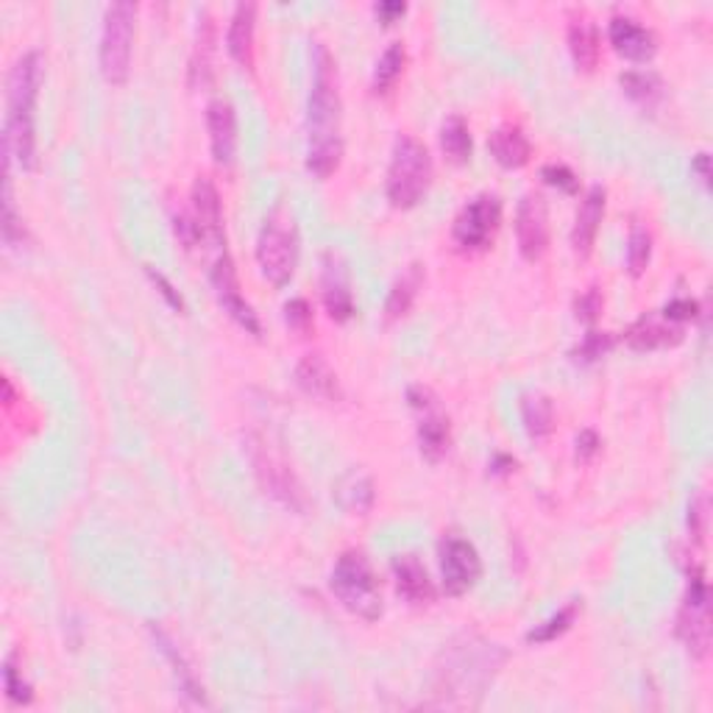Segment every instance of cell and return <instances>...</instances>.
I'll list each match as a JSON object with an SVG mask.
<instances>
[{
	"instance_id": "obj_14",
	"label": "cell",
	"mask_w": 713,
	"mask_h": 713,
	"mask_svg": "<svg viewBox=\"0 0 713 713\" xmlns=\"http://www.w3.org/2000/svg\"><path fill=\"white\" fill-rule=\"evenodd\" d=\"M516 240L527 262H538L549 246L547 198L541 193H527L516 209Z\"/></svg>"
},
{
	"instance_id": "obj_26",
	"label": "cell",
	"mask_w": 713,
	"mask_h": 713,
	"mask_svg": "<svg viewBox=\"0 0 713 713\" xmlns=\"http://www.w3.org/2000/svg\"><path fill=\"white\" fill-rule=\"evenodd\" d=\"M421 284H424V268H421L419 262L407 266L404 271H401V277L393 282V288H390L388 301H385V318L396 321V318H401V315L410 313V307H413V301H415V295H419Z\"/></svg>"
},
{
	"instance_id": "obj_43",
	"label": "cell",
	"mask_w": 713,
	"mask_h": 713,
	"mask_svg": "<svg viewBox=\"0 0 713 713\" xmlns=\"http://www.w3.org/2000/svg\"><path fill=\"white\" fill-rule=\"evenodd\" d=\"M407 12V7L404 3H379L377 7V14L379 18H382V23H393L396 18H401V14Z\"/></svg>"
},
{
	"instance_id": "obj_35",
	"label": "cell",
	"mask_w": 713,
	"mask_h": 713,
	"mask_svg": "<svg viewBox=\"0 0 713 713\" xmlns=\"http://www.w3.org/2000/svg\"><path fill=\"white\" fill-rule=\"evenodd\" d=\"M3 685H7L9 700L18 702V705H29V702L34 700V691H31V685L23 680L20 669L14 667V658H9L7 667H3Z\"/></svg>"
},
{
	"instance_id": "obj_20",
	"label": "cell",
	"mask_w": 713,
	"mask_h": 713,
	"mask_svg": "<svg viewBox=\"0 0 713 713\" xmlns=\"http://www.w3.org/2000/svg\"><path fill=\"white\" fill-rule=\"evenodd\" d=\"M605 187L594 184V187L585 193L583 204L577 209V218H574L572 226V248L577 257H588L594 251L596 235H599V224L605 218Z\"/></svg>"
},
{
	"instance_id": "obj_6",
	"label": "cell",
	"mask_w": 713,
	"mask_h": 713,
	"mask_svg": "<svg viewBox=\"0 0 713 713\" xmlns=\"http://www.w3.org/2000/svg\"><path fill=\"white\" fill-rule=\"evenodd\" d=\"M257 262L262 277L277 288H284L293 279L299 262V229L293 213L284 204H277L262 224L257 237Z\"/></svg>"
},
{
	"instance_id": "obj_2",
	"label": "cell",
	"mask_w": 713,
	"mask_h": 713,
	"mask_svg": "<svg viewBox=\"0 0 713 713\" xmlns=\"http://www.w3.org/2000/svg\"><path fill=\"white\" fill-rule=\"evenodd\" d=\"M505 658V649L488 638L463 636L449 644L435 680V694L443 696L441 705L477 707Z\"/></svg>"
},
{
	"instance_id": "obj_36",
	"label": "cell",
	"mask_w": 713,
	"mask_h": 713,
	"mask_svg": "<svg viewBox=\"0 0 713 713\" xmlns=\"http://www.w3.org/2000/svg\"><path fill=\"white\" fill-rule=\"evenodd\" d=\"M611 346H614V337L607 335V332H588V335L583 337V343L574 348V357L583 363H594L599 360L602 354L611 352Z\"/></svg>"
},
{
	"instance_id": "obj_32",
	"label": "cell",
	"mask_w": 713,
	"mask_h": 713,
	"mask_svg": "<svg viewBox=\"0 0 713 713\" xmlns=\"http://www.w3.org/2000/svg\"><path fill=\"white\" fill-rule=\"evenodd\" d=\"M404 60H407V51L401 42H390V45L385 47V54L379 56L377 62V71H374V93L385 95L393 89V84L399 82L401 71H404Z\"/></svg>"
},
{
	"instance_id": "obj_11",
	"label": "cell",
	"mask_w": 713,
	"mask_h": 713,
	"mask_svg": "<svg viewBox=\"0 0 713 713\" xmlns=\"http://www.w3.org/2000/svg\"><path fill=\"white\" fill-rule=\"evenodd\" d=\"M501 224V198L494 193H479L468 201L454 220V242L463 251H485L494 242Z\"/></svg>"
},
{
	"instance_id": "obj_1",
	"label": "cell",
	"mask_w": 713,
	"mask_h": 713,
	"mask_svg": "<svg viewBox=\"0 0 713 713\" xmlns=\"http://www.w3.org/2000/svg\"><path fill=\"white\" fill-rule=\"evenodd\" d=\"M343 160V100L335 56L324 42L313 47V87L307 104V168L330 179Z\"/></svg>"
},
{
	"instance_id": "obj_24",
	"label": "cell",
	"mask_w": 713,
	"mask_h": 713,
	"mask_svg": "<svg viewBox=\"0 0 713 713\" xmlns=\"http://www.w3.org/2000/svg\"><path fill=\"white\" fill-rule=\"evenodd\" d=\"M253 25H257V7L237 3L226 34V47L231 60L242 67H253Z\"/></svg>"
},
{
	"instance_id": "obj_16",
	"label": "cell",
	"mask_w": 713,
	"mask_h": 713,
	"mask_svg": "<svg viewBox=\"0 0 713 713\" xmlns=\"http://www.w3.org/2000/svg\"><path fill=\"white\" fill-rule=\"evenodd\" d=\"M607 36H611V45H614L616 54L630 62H649L655 56V51H658L652 31L638 23L636 18H630V14L611 18Z\"/></svg>"
},
{
	"instance_id": "obj_33",
	"label": "cell",
	"mask_w": 713,
	"mask_h": 713,
	"mask_svg": "<svg viewBox=\"0 0 713 713\" xmlns=\"http://www.w3.org/2000/svg\"><path fill=\"white\" fill-rule=\"evenodd\" d=\"M580 614V605L577 602H569L566 607H560L558 614L549 616L547 622H541V625L532 627L530 633H527V644H547V641H554L558 636H563V633L569 630V627L574 625V619H577Z\"/></svg>"
},
{
	"instance_id": "obj_3",
	"label": "cell",
	"mask_w": 713,
	"mask_h": 713,
	"mask_svg": "<svg viewBox=\"0 0 713 713\" xmlns=\"http://www.w3.org/2000/svg\"><path fill=\"white\" fill-rule=\"evenodd\" d=\"M42 84V54L25 51L18 56L7 78V118H3V151L7 168L18 162L23 171H36V95Z\"/></svg>"
},
{
	"instance_id": "obj_5",
	"label": "cell",
	"mask_w": 713,
	"mask_h": 713,
	"mask_svg": "<svg viewBox=\"0 0 713 713\" xmlns=\"http://www.w3.org/2000/svg\"><path fill=\"white\" fill-rule=\"evenodd\" d=\"M432 184L430 148L413 134H399L388 165V201L396 209H413Z\"/></svg>"
},
{
	"instance_id": "obj_8",
	"label": "cell",
	"mask_w": 713,
	"mask_h": 713,
	"mask_svg": "<svg viewBox=\"0 0 713 713\" xmlns=\"http://www.w3.org/2000/svg\"><path fill=\"white\" fill-rule=\"evenodd\" d=\"M248 461H251L253 474L262 483V488L273 496L277 501H282L284 507L304 514L307 510V494L304 485L299 483L293 468L288 466L282 454L260 435H248Z\"/></svg>"
},
{
	"instance_id": "obj_15",
	"label": "cell",
	"mask_w": 713,
	"mask_h": 713,
	"mask_svg": "<svg viewBox=\"0 0 713 713\" xmlns=\"http://www.w3.org/2000/svg\"><path fill=\"white\" fill-rule=\"evenodd\" d=\"M321 299L332 321H348L354 315L352 282H348V268L337 251H326L321 257Z\"/></svg>"
},
{
	"instance_id": "obj_12",
	"label": "cell",
	"mask_w": 713,
	"mask_h": 713,
	"mask_svg": "<svg viewBox=\"0 0 713 713\" xmlns=\"http://www.w3.org/2000/svg\"><path fill=\"white\" fill-rule=\"evenodd\" d=\"M437 552H441L443 591L449 596H463L483 577V560H479L477 547L472 541H466V538L446 536Z\"/></svg>"
},
{
	"instance_id": "obj_19",
	"label": "cell",
	"mask_w": 713,
	"mask_h": 713,
	"mask_svg": "<svg viewBox=\"0 0 713 713\" xmlns=\"http://www.w3.org/2000/svg\"><path fill=\"white\" fill-rule=\"evenodd\" d=\"M295 382H299V388L304 390V393L313 396V399H321V401H341L343 399L337 374L332 371V366L326 363V357L318 352L304 354V357H301L299 366H295Z\"/></svg>"
},
{
	"instance_id": "obj_40",
	"label": "cell",
	"mask_w": 713,
	"mask_h": 713,
	"mask_svg": "<svg viewBox=\"0 0 713 713\" xmlns=\"http://www.w3.org/2000/svg\"><path fill=\"white\" fill-rule=\"evenodd\" d=\"M660 315H663V318H667V321H672V324L683 326L685 321L696 318V301H691V299H674V301H669L667 307L660 310Z\"/></svg>"
},
{
	"instance_id": "obj_13",
	"label": "cell",
	"mask_w": 713,
	"mask_h": 713,
	"mask_svg": "<svg viewBox=\"0 0 713 713\" xmlns=\"http://www.w3.org/2000/svg\"><path fill=\"white\" fill-rule=\"evenodd\" d=\"M209 279H213V288L220 301V307H224L246 332H251V335H262L260 315L253 313V307L246 301V295L240 293L235 262H231V257L226 253V248L218 253V260H215L213 266V277Z\"/></svg>"
},
{
	"instance_id": "obj_42",
	"label": "cell",
	"mask_w": 713,
	"mask_h": 713,
	"mask_svg": "<svg viewBox=\"0 0 713 713\" xmlns=\"http://www.w3.org/2000/svg\"><path fill=\"white\" fill-rule=\"evenodd\" d=\"M599 452V435L594 430H583L577 435V461H591Z\"/></svg>"
},
{
	"instance_id": "obj_34",
	"label": "cell",
	"mask_w": 713,
	"mask_h": 713,
	"mask_svg": "<svg viewBox=\"0 0 713 713\" xmlns=\"http://www.w3.org/2000/svg\"><path fill=\"white\" fill-rule=\"evenodd\" d=\"M649 260H652V235H649L647 226L636 224L630 229V237H627V271L633 277H641L647 271Z\"/></svg>"
},
{
	"instance_id": "obj_4",
	"label": "cell",
	"mask_w": 713,
	"mask_h": 713,
	"mask_svg": "<svg viewBox=\"0 0 713 713\" xmlns=\"http://www.w3.org/2000/svg\"><path fill=\"white\" fill-rule=\"evenodd\" d=\"M330 585L337 602L346 611H352L354 616H360L366 622H377L385 614L382 585H379L377 572H374L366 554L357 552V549H348V552H343L337 558Z\"/></svg>"
},
{
	"instance_id": "obj_10",
	"label": "cell",
	"mask_w": 713,
	"mask_h": 713,
	"mask_svg": "<svg viewBox=\"0 0 713 713\" xmlns=\"http://www.w3.org/2000/svg\"><path fill=\"white\" fill-rule=\"evenodd\" d=\"M410 407L419 413V449L430 463L443 461L452 446V424L443 410L441 399L424 385H413L407 390Z\"/></svg>"
},
{
	"instance_id": "obj_28",
	"label": "cell",
	"mask_w": 713,
	"mask_h": 713,
	"mask_svg": "<svg viewBox=\"0 0 713 713\" xmlns=\"http://www.w3.org/2000/svg\"><path fill=\"white\" fill-rule=\"evenodd\" d=\"M521 421H525L527 435L541 441L554 430V404L541 390H530L521 396Z\"/></svg>"
},
{
	"instance_id": "obj_38",
	"label": "cell",
	"mask_w": 713,
	"mask_h": 713,
	"mask_svg": "<svg viewBox=\"0 0 713 713\" xmlns=\"http://www.w3.org/2000/svg\"><path fill=\"white\" fill-rule=\"evenodd\" d=\"M541 176H543V182L552 184V187H558L560 193L574 195L580 190V179L574 176L572 168H566V165H543Z\"/></svg>"
},
{
	"instance_id": "obj_23",
	"label": "cell",
	"mask_w": 713,
	"mask_h": 713,
	"mask_svg": "<svg viewBox=\"0 0 713 713\" xmlns=\"http://www.w3.org/2000/svg\"><path fill=\"white\" fill-rule=\"evenodd\" d=\"M488 148L490 154H494V160L499 162L501 168H510V171H514V168H525L532 154V145L530 140H527L525 129L516 123L499 126V129L488 137Z\"/></svg>"
},
{
	"instance_id": "obj_30",
	"label": "cell",
	"mask_w": 713,
	"mask_h": 713,
	"mask_svg": "<svg viewBox=\"0 0 713 713\" xmlns=\"http://www.w3.org/2000/svg\"><path fill=\"white\" fill-rule=\"evenodd\" d=\"M337 496H341L343 507L352 514H368L374 505V483L363 472H352L348 477L341 479L337 485Z\"/></svg>"
},
{
	"instance_id": "obj_18",
	"label": "cell",
	"mask_w": 713,
	"mask_h": 713,
	"mask_svg": "<svg viewBox=\"0 0 713 713\" xmlns=\"http://www.w3.org/2000/svg\"><path fill=\"white\" fill-rule=\"evenodd\" d=\"M209 142H213V156L218 165L229 168L235 162L237 151V115L226 98H215L207 107Z\"/></svg>"
},
{
	"instance_id": "obj_31",
	"label": "cell",
	"mask_w": 713,
	"mask_h": 713,
	"mask_svg": "<svg viewBox=\"0 0 713 713\" xmlns=\"http://www.w3.org/2000/svg\"><path fill=\"white\" fill-rule=\"evenodd\" d=\"M619 84L641 107H655L660 95H663V84H660L658 73L652 71H627L619 76Z\"/></svg>"
},
{
	"instance_id": "obj_9",
	"label": "cell",
	"mask_w": 713,
	"mask_h": 713,
	"mask_svg": "<svg viewBox=\"0 0 713 713\" xmlns=\"http://www.w3.org/2000/svg\"><path fill=\"white\" fill-rule=\"evenodd\" d=\"M678 638L691 658L705 660L711 652V591L702 572L689 577V588L678 614Z\"/></svg>"
},
{
	"instance_id": "obj_7",
	"label": "cell",
	"mask_w": 713,
	"mask_h": 713,
	"mask_svg": "<svg viewBox=\"0 0 713 713\" xmlns=\"http://www.w3.org/2000/svg\"><path fill=\"white\" fill-rule=\"evenodd\" d=\"M134 3H112L104 14V31H100V73L109 84L120 87L129 82L131 73V47H134Z\"/></svg>"
},
{
	"instance_id": "obj_44",
	"label": "cell",
	"mask_w": 713,
	"mask_h": 713,
	"mask_svg": "<svg viewBox=\"0 0 713 713\" xmlns=\"http://www.w3.org/2000/svg\"><path fill=\"white\" fill-rule=\"evenodd\" d=\"M694 171L700 173V182H702V184L711 182V171H707V154H700V156H696V160H694Z\"/></svg>"
},
{
	"instance_id": "obj_25",
	"label": "cell",
	"mask_w": 713,
	"mask_h": 713,
	"mask_svg": "<svg viewBox=\"0 0 713 713\" xmlns=\"http://www.w3.org/2000/svg\"><path fill=\"white\" fill-rule=\"evenodd\" d=\"M569 51L580 71H594L599 62V31L591 18H574L569 25Z\"/></svg>"
},
{
	"instance_id": "obj_17",
	"label": "cell",
	"mask_w": 713,
	"mask_h": 713,
	"mask_svg": "<svg viewBox=\"0 0 713 713\" xmlns=\"http://www.w3.org/2000/svg\"><path fill=\"white\" fill-rule=\"evenodd\" d=\"M193 218L201 231V240L226 248L224 237V207H220L218 187L209 176H198L193 184Z\"/></svg>"
},
{
	"instance_id": "obj_21",
	"label": "cell",
	"mask_w": 713,
	"mask_h": 713,
	"mask_svg": "<svg viewBox=\"0 0 713 713\" xmlns=\"http://www.w3.org/2000/svg\"><path fill=\"white\" fill-rule=\"evenodd\" d=\"M393 574L396 588L410 605H430L435 599V585H432L430 572L415 554H396Z\"/></svg>"
},
{
	"instance_id": "obj_29",
	"label": "cell",
	"mask_w": 713,
	"mask_h": 713,
	"mask_svg": "<svg viewBox=\"0 0 713 713\" xmlns=\"http://www.w3.org/2000/svg\"><path fill=\"white\" fill-rule=\"evenodd\" d=\"M441 148L454 165H466V162L472 160V131H468V123L461 115H452V118L441 126Z\"/></svg>"
},
{
	"instance_id": "obj_41",
	"label": "cell",
	"mask_w": 713,
	"mask_h": 713,
	"mask_svg": "<svg viewBox=\"0 0 713 713\" xmlns=\"http://www.w3.org/2000/svg\"><path fill=\"white\" fill-rule=\"evenodd\" d=\"M145 271H148V277H151V282H154L156 288H160V293L165 295L168 304H171L173 310H179V313H182V310H184V301H182V295H179L176 290H173V284L168 282V279L162 277V273H156L154 268H145Z\"/></svg>"
},
{
	"instance_id": "obj_22",
	"label": "cell",
	"mask_w": 713,
	"mask_h": 713,
	"mask_svg": "<svg viewBox=\"0 0 713 713\" xmlns=\"http://www.w3.org/2000/svg\"><path fill=\"white\" fill-rule=\"evenodd\" d=\"M625 337L638 352H652V348H667L683 341V326L672 324L667 318H658V315H641L625 332Z\"/></svg>"
},
{
	"instance_id": "obj_39",
	"label": "cell",
	"mask_w": 713,
	"mask_h": 713,
	"mask_svg": "<svg viewBox=\"0 0 713 713\" xmlns=\"http://www.w3.org/2000/svg\"><path fill=\"white\" fill-rule=\"evenodd\" d=\"M574 313H577V318L585 321V324H594V321L599 318V313H602L599 288L585 290V293L577 299V304H574Z\"/></svg>"
},
{
	"instance_id": "obj_27",
	"label": "cell",
	"mask_w": 713,
	"mask_h": 713,
	"mask_svg": "<svg viewBox=\"0 0 713 713\" xmlns=\"http://www.w3.org/2000/svg\"><path fill=\"white\" fill-rule=\"evenodd\" d=\"M213 54H215V23L207 12L198 20V34H195L193 60H190V84L204 87L213 78Z\"/></svg>"
},
{
	"instance_id": "obj_37",
	"label": "cell",
	"mask_w": 713,
	"mask_h": 713,
	"mask_svg": "<svg viewBox=\"0 0 713 713\" xmlns=\"http://www.w3.org/2000/svg\"><path fill=\"white\" fill-rule=\"evenodd\" d=\"M284 321L290 330H295L299 335H307L313 330V307L304 299H293L284 304Z\"/></svg>"
}]
</instances>
